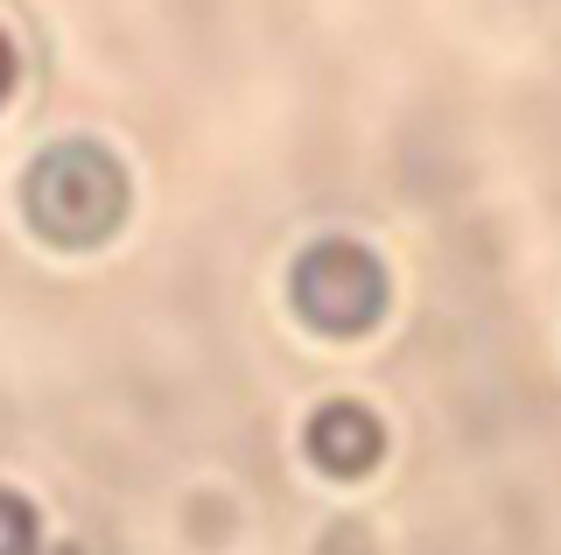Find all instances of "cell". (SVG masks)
Returning a JSON list of instances; mask_svg holds the SVG:
<instances>
[{"label": "cell", "instance_id": "obj_5", "mask_svg": "<svg viewBox=\"0 0 561 555\" xmlns=\"http://www.w3.org/2000/svg\"><path fill=\"white\" fill-rule=\"evenodd\" d=\"M14 92V43H8V29H0V99Z\"/></svg>", "mask_w": 561, "mask_h": 555}, {"label": "cell", "instance_id": "obj_3", "mask_svg": "<svg viewBox=\"0 0 561 555\" xmlns=\"http://www.w3.org/2000/svg\"><path fill=\"white\" fill-rule=\"evenodd\" d=\"M302 450L316 457V472H330V478H365L386 457V429L365 401H323L302 429Z\"/></svg>", "mask_w": 561, "mask_h": 555}, {"label": "cell", "instance_id": "obj_4", "mask_svg": "<svg viewBox=\"0 0 561 555\" xmlns=\"http://www.w3.org/2000/svg\"><path fill=\"white\" fill-rule=\"evenodd\" d=\"M35 542H43L35 507L14 492V485H0V555H35Z\"/></svg>", "mask_w": 561, "mask_h": 555}, {"label": "cell", "instance_id": "obj_6", "mask_svg": "<svg viewBox=\"0 0 561 555\" xmlns=\"http://www.w3.org/2000/svg\"><path fill=\"white\" fill-rule=\"evenodd\" d=\"M57 555H78V548H57Z\"/></svg>", "mask_w": 561, "mask_h": 555}, {"label": "cell", "instance_id": "obj_1", "mask_svg": "<svg viewBox=\"0 0 561 555\" xmlns=\"http://www.w3.org/2000/svg\"><path fill=\"white\" fill-rule=\"evenodd\" d=\"M127 169L99 141H49L22 177V212L49 247H105L127 218Z\"/></svg>", "mask_w": 561, "mask_h": 555}, {"label": "cell", "instance_id": "obj_2", "mask_svg": "<svg viewBox=\"0 0 561 555\" xmlns=\"http://www.w3.org/2000/svg\"><path fill=\"white\" fill-rule=\"evenodd\" d=\"M386 268L358 239H309L288 268V303L323 338H365L386 317Z\"/></svg>", "mask_w": 561, "mask_h": 555}]
</instances>
